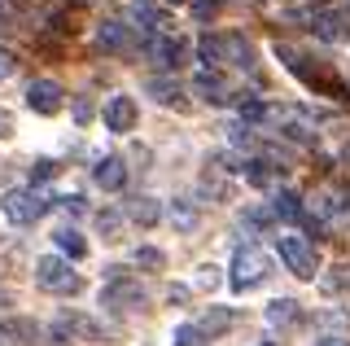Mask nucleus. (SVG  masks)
Segmentation results:
<instances>
[{"mask_svg": "<svg viewBox=\"0 0 350 346\" xmlns=\"http://www.w3.org/2000/svg\"><path fill=\"white\" fill-rule=\"evenodd\" d=\"M276 254L293 276H302V280L320 276V254H315V241H306V237H293V232L276 237Z\"/></svg>", "mask_w": 350, "mask_h": 346, "instance_id": "obj_1", "label": "nucleus"}, {"mask_svg": "<svg viewBox=\"0 0 350 346\" xmlns=\"http://www.w3.org/2000/svg\"><path fill=\"white\" fill-rule=\"evenodd\" d=\"M36 285L49 289V294H75V289H79V276H75L70 258L44 254V258H36Z\"/></svg>", "mask_w": 350, "mask_h": 346, "instance_id": "obj_2", "label": "nucleus"}, {"mask_svg": "<svg viewBox=\"0 0 350 346\" xmlns=\"http://www.w3.org/2000/svg\"><path fill=\"white\" fill-rule=\"evenodd\" d=\"M271 276V258L258 250V245H241L232 258V285L237 289H254Z\"/></svg>", "mask_w": 350, "mask_h": 346, "instance_id": "obj_3", "label": "nucleus"}, {"mask_svg": "<svg viewBox=\"0 0 350 346\" xmlns=\"http://www.w3.org/2000/svg\"><path fill=\"white\" fill-rule=\"evenodd\" d=\"M0 211H5V219L9 224H36L44 211H49V202H44V193H36V189H9L5 198H0Z\"/></svg>", "mask_w": 350, "mask_h": 346, "instance_id": "obj_4", "label": "nucleus"}, {"mask_svg": "<svg viewBox=\"0 0 350 346\" xmlns=\"http://www.w3.org/2000/svg\"><path fill=\"white\" fill-rule=\"evenodd\" d=\"M101 307L105 311H118V316H127V311H136V307H145V289H140V280H105L101 285Z\"/></svg>", "mask_w": 350, "mask_h": 346, "instance_id": "obj_5", "label": "nucleus"}, {"mask_svg": "<svg viewBox=\"0 0 350 346\" xmlns=\"http://www.w3.org/2000/svg\"><path fill=\"white\" fill-rule=\"evenodd\" d=\"M145 53L162 70H180L184 62H189V44H184L180 36H153V40H145Z\"/></svg>", "mask_w": 350, "mask_h": 346, "instance_id": "obj_6", "label": "nucleus"}, {"mask_svg": "<svg viewBox=\"0 0 350 346\" xmlns=\"http://www.w3.org/2000/svg\"><path fill=\"white\" fill-rule=\"evenodd\" d=\"M44 329L27 316H5L0 320V346H40Z\"/></svg>", "mask_w": 350, "mask_h": 346, "instance_id": "obj_7", "label": "nucleus"}, {"mask_svg": "<svg viewBox=\"0 0 350 346\" xmlns=\"http://www.w3.org/2000/svg\"><path fill=\"white\" fill-rule=\"evenodd\" d=\"M105 132H118V136H127L131 127H136V118H140V110H136V101L131 96H109L105 101Z\"/></svg>", "mask_w": 350, "mask_h": 346, "instance_id": "obj_8", "label": "nucleus"}, {"mask_svg": "<svg viewBox=\"0 0 350 346\" xmlns=\"http://www.w3.org/2000/svg\"><path fill=\"white\" fill-rule=\"evenodd\" d=\"M193 92L202 96V101H211V105H228V101H237V88L224 79L219 70H202L193 79Z\"/></svg>", "mask_w": 350, "mask_h": 346, "instance_id": "obj_9", "label": "nucleus"}, {"mask_svg": "<svg viewBox=\"0 0 350 346\" xmlns=\"http://www.w3.org/2000/svg\"><path fill=\"white\" fill-rule=\"evenodd\" d=\"M62 83L57 79H36V83H31V88H27V105H31V110H36V114H57L62 110Z\"/></svg>", "mask_w": 350, "mask_h": 346, "instance_id": "obj_10", "label": "nucleus"}, {"mask_svg": "<svg viewBox=\"0 0 350 346\" xmlns=\"http://www.w3.org/2000/svg\"><path fill=\"white\" fill-rule=\"evenodd\" d=\"M315 36L328 40V44H342V40H350V14H337V9L315 14Z\"/></svg>", "mask_w": 350, "mask_h": 346, "instance_id": "obj_11", "label": "nucleus"}, {"mask_svg": "<svg viewBox=\"0 0 350 346\" xmlns=\"http://www.w3.org/2000/svg\"><path fill=\"white\" fill-rule=\"evenodd\" d=\"M241 176H245V185H254V189H276L280 185V167H271L267 158H245Z\"/></svg>", "mask_w": 350, "mask_h": 346, "instance_id": "obj_12", "label": "nucleus"}, {"mask_svg": "<svg viewBox=\"0 0 350 346\" xmlns=\"http://www.w3.org/2000/svg\"><path fill=\"white\" fill-rule=\"evenodd\" d=\"M92 180H96V185H101L105 193H118V189L127 185V167H123V158H101V162L92 167Z\"/></svg>", "mask_w": 350, "mask_h": 346, "instance_id": "obj_13", "label": "nucleus"}, {"mask_svg": "<svg viewBox=\"0 0 350 346\" xmlns=\"http://www.w3.org/2000/svg\"><path fill=\"white\" fill-rule=\"evenodd\" d=\"M127 219H131V224H140V228H153V224L162 219L158 198H145V193H140V198H131V202H127Z\"/></svg>", "mask_w": 350, "mask_h": 346, "instance_id": "obj_14", "label": "nucleus"}, {"mask_svg": "<svg viewBox=\"0 0 350 346\" xmlns=\"http://www.w3.org/2000/svg\"><path fill=\"white\" fill-rule=\"evenodd\" d=\"M224 62H232V66H254V44H250L245 36H237V31H228L224 36Z\"/></svg>", "mask_w": 350, "mask_h": 346, "instance_id": "obj_15", "label": "nucleus"}, {"mask_svg": "<svg viewBox=\"0 0 350 346\" xmlns=\"http://www.w3.org/2000/svg\"><path fill=\"white\" fill-rule=\"evenodd\" d=\"M232 324H237V316H232L228 307H206L202 320H197V329H202L206 338H219V333H228Z\"/></svg>", "mask_w": 350, "mask_h": 346, "instance_id": "obj_16", "label": "nucleus"}, {"mask_svg": "<svg viewBox=\"0 0 350 346\" xmlns=\"http://www.w3.org/2000/svg\"><path fill=\"white\" fill-rule=\"evenodd\" d=\"M298 320H302V311H298V302H293V298L267 302V324H271V329H289V324H298Z\"/></svg>", "mask_w": 350, "mask_h": 346, "instance_id": "obj_17", "label": "nucleus"}, {"mask_svg": "<svg viewBox=\"0 0 350 346\" xmlns=\"http://www.w3.org/2000/svg\"><path fill=\"white\" fill-rule=\"evenodd\" d=\"M53 241H57V250H62L66 258H83V254H88L83 232H79V228H70V224H62V228L53 232Z\"/></svg>", "mask_w": 350, "mask_h": 346, "instance_id": "obj_18", "label": "nucleus"}, {"mask_svg": "<svg viewBox=\"0 0 350 346\" xmlns=\"http://www.w3.org/2000/svg\"><path fill=\"white\" fill-rule=\"evenodd\" d=\"M271 215H276V219H302L306 207H302V198H298L293 189H280L276 202H271Z\"/></svg>", "mask_w": 350, "mask_h": 346, "instance_id": "obj_19", "label": "nucleus"}, {"mask_svg": "<svg viewBox=\"0 0 350 346\" xmlns=\"http://www.w3.org/2000/svg\"><path fill=\"white\" fill-rule=\"evenodd\" d=\"M127 40H131V31H127L123 23H105L101 31H96V44L109 49V53H123V49H127Z\"/></svg>", "mask_w": 350, "mask_h": 346, "instance_id": "obj_20", "label": "nucleus"}, {"mask_svg": "<svg viewBox=\"0 0 350 346\" xmlns=\"http://www.w3.org/2000/svg\"><path fill=\"white\" fill-rule=\"evenodd\" d=\"M197 62H202L206 70H215L219 62H224V36H202L197 40Z\"/></svg>", "mask_w": 350, "mask_h": 346, "instance_id": "obj_21", "label": "nucleus"}, {"mask_svg": "<svg viewBox=\"0 0 350 346\" xmlns=\"http://www.w3.org/2000/svg\"><path fill=\"white\" fill-rule=\"evenodd\" d=\"M145 88H149L153 96H158L162 105H180V101H184V88H180V83H175V79H149Z\"/></svg>", "mask_w": 350, "mask_h": 346, "instance_id": "obj_22", "label": "nucleus"}, {"mask_svg": "<svg viewBox=\"0 0 350 346\" xmlns=\"http://www.w3.org/2000/svg\"><path fill=\"white\" fill-rule=\"evenodd\" d=\"M171 346H211V338H206V333L197 329V324H175Z\"/></svg>", "mask_w": 350, "mask_h": 346, "instance_id": "obj_23", "label": "nucleus"}, {"mask_svg": "<svg viewBox=\"0 0 350 346\" xmlns=\"http://www.w3.org/2000/svg\"><path fill=\"white\" fill-rule=\"evenodd\" d=\"M171 224L180 232H193L197 228V211L189 207V202H171Z\"/></svg>", "mask_w": 350, "mask_h": 346, "instance_id": "obj_24", "label": "nucleus"}, {"mask_svg": "<svg viewBox=\"0 0 350 346\" xmlns=\"http://www.w3.org/2000/svg\"><path fill=\"white\" fill-rule=\"evenodd\" d=\"M131 258H136V267H149V272H158V267L167 263V254H162V250H153V245H140V250L131 254Z\"/></svg>", "mask_w": 350, "mask_h": 346, "instance_id": "obj_25", "label": "nucleus"}, {"mask_svg": "<svg viewBox=\"0 0 350 346\" xmlns=\"http://www.w3.org/2000/svg\"><path fill=\"white\" fill-rule=\"evenodd\" d=\"M271 219H276V215H271V211H262V207H254V211H245V215H241V224H245V228H267V224Z\"/></svg>", "mask_w": 350, "mask_h": 346, "instance_id": "obj_26", "label": "nucleus"}, {"mask_svg": "<svg viewBox=\"0 0 350 346\" xmlns=\"http://www.w3.org/2000/svg\"><path fill=\"white\" fill-rule=\"evenodd\" d=\"M96 224H101L105 241H118V228H123V219H118L114 211H101V215H96Z\"/></svg>", "mask_w": 350, "mask_h": 346, "instance_id": "obj_27", "label": "nucleus"}, {"mask_svg": "<svg viewBox=\"0 0 350 346\" xmlns=\"http://www.w3.org/2000/svg\"><path fill=\"white\" fill-rule=\"evenodd\" d=\"M53 176H57V162H53V158H36V162H31V180H53Z\"/></svg>", "mask_w": 350, "mask_h": 346, "instance_id": "obj_28", "label": "nucleus"}, {"mask_svg": "<svg viewBox=\"0 0 350 346\" xmlns=\"http://www.w3.org/2000/svg\"><path fill=\"white\" fill-rule=\"evenodd\" d=\"M197 285L215 289V285H219V267H215V263H202V267H197Z\"/></svg>", "mask_w": 350, "mask_h": 346, "instance_id": "obj_29", "label": "nucleus"}, {"mask_svg": "<svg viewBox=\"0 0 350 346\" xmlns=\"http://www.w3.org/2000/svg\"><path fill=\"white\" fill-rule=\"evenodd\" d=\"M219 5H224V0H193V14L206 23V18H215V14H219Z\"/></svg>", "mask_w": 350, "mask_h": 346, "instance_id": "obj_30", "label": "nucleus"}, {"mask_svg": "<svg viewBox=\"0 0 350 346\" xmlns=\"http://www.w3.org/2000/svg\"><path fill=\"white\" fill-rule=\"evenodd\" d=\"M5 136H14V114L0 110V140H5Z\"/></svg>", "mask_w": 350, "mask_h": 346, "instance_id": "obj_31", "label": "nucleus"}, {"mask_svg": "<svg viewBox=\"0 0 350 346\" xmlns=\"http://www.w3.org/2000/svg\"><path fill=\"white\" fill-rule=\"evenodd\" d=\"M75 118L88 123V118H92V101H75Z\"/></svg>", "mask_w": 350, "mask_h": 346, "instance_id": "obj_32", "label": "nucleus"}, {"mask_svg": "<svg viewBox=\"0 0 350 346\" xmlns=\"http://www.w3.org/2000/svg\"><path fill=\"white\" fill-rule=\"evenodd\" d=\"M14 66H18V62H14V53H0V75H9Z\"/></svg>", "mask_w": 350, "mask_h": 346, "instance_id": "obj_33", "label": "nucleus"}, {"mask_svg": "<svg viewBox=\"0 0 350 346\" xmlns=\"http://www.w3.org/2000/svg\"><path fill=\"white\" fill-rule=\"evenodd\" d=\"M315 346H350L346 338H324V342H315Z\"/></svg>", "mask_w": 350, "mask_h": 346, "instance_id": "obj_34", "label": "nucleus"}, {"mask_svg": "<svg viewBox=\"0 0 350 346\" xmlns=\"http://www.w3.org/2000/svg\"><path fill=\"white\" fill-rule=\"evenodd\" d=\"M167 5H189V0H167Z\"/></svg>", "mask_w": 350, "mask_h": 346, "instance_id": "obj_35", "label": "nucleus"}, {"mask_svg": "<svg viewBox=\"0 0 350 346\" xmlns=\"http://www.w3.org/2000/svg\"><path fill=\"white\" fill-rule=\"evenodd\" d=\"M258 346H276V342H258Z\"/></svg>", "mask_w": 350, "mask_h": 346, "instance_id": "obj_36", "label": "nucleus"}, {"mask_svg": "<svg viewBox=\"0 0 350 346\" xmlns=\"http://www.w3.org/2000/svg\"><path fill=\"white\" fill-rule=\"evenodd\" d=\"M0 14H5V0H0Z\"/></svg>", "mask_w": 350, "mask_h": 346, "instance_id": "obj_37", "label": "nucleus"}, {"mask_svg": "<svg viewBox=\"0 0 350 346\" xmlns=\"http://www.w3.org/2000/svg\"><path fill=\"white\" fill-rule=\"evenodd\" d=\"M320 5H324V0H320Z\"/></svg>", "mask_w": 350, "mask_h": 346, "instance_id": "obj_38", "label": "nucleus"}]
</instances>
